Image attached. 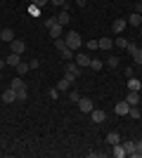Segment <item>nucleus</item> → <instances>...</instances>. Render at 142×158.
I'll list each match as a JSON object with an SVG mask.
<instances>
[{"label": "nucleus", "instance_id": "6ab92c4d", "mask_svg": "<svg viewBox=\"0 0 142 158\" xmlns=\"http://www.w3.org/2000/svg\"><path fill=\"white\" fill-rule=\"evenodd\" d=\"M57 90H59V92H69V90H71V80H69V78H62L59 83H57Z\"/></svg>", "mask_w": 142, "mask_h": 158}, {"label": "nucleus", "instance_id": "f03ea898", "mask_svg": "<svg viewBox=\"0 0 142 158\" xmlns=\"http://www.w3.org/2000/svg\"><path fill=\"white\" fill-rule=\"evenodd\" d=\"M64 40H67V47H71V50H81V45H83V38H81V33L78 31H69L67 35H64Z\"/></svg>", "mask_w": 142, "mask_h": 158}, {"label": "nucleus", "instance_id": "f3484780", "mask_svg": "<svg viewBox=\"0 0 142 158\" xmlns=\"http://www.w3.org/2000/svg\"><path fill=\"white\" fill-rule=\"evenodd\" d=\"M97 45H100V50H107V52H109V50L114 47V40H111V38H100V40H97Z\"/></svg>", "mask_w": 142, "mask_h": 158}, {"label": "nucleus", "instance_id": "4be33fe9", "mask_svg": "<svg viewBox=\"0 0 142 158\" xmlns=\"http://www.w3.org/2000/svg\"><path fill=\"white\" fill-rule=\"evenodd\" d=\"M121 144H123V149H126V153H128V156L135 151V142H133V139H126V142H121Z\"/></svg>", "mask_w": 142, "mask_h": 158}, {"label": "nucleus", "instance_id": "2f4dec72", "mask_svg": "<svg viewBox=\"0 0 142 158\" xmlns=\"http://www.w3.org/2000/svg\"><path fill=\"white\" fill-rule=\"evenodd\" d=\"M47 94H50V99H59V90H57V87H50V90H47Z\"/></svg>", "mask_w": 142, "mask_h": 158}, {"label": "nucleus", "instance_id": "f257e3e1", "mask_svg": "<svg viewBox=\"0 0 142 158\" xmlns=\"http://www.w3.org/2000/svg\"><path fill=\"white\" fill-rule=\"evenodd\" d=\"M10 87L17 92V102H24V99H26V83H24V78H19V76H17V78H12Z\"/></svg>", "mask_w": 142, "mask_h": 158}, {"label": "nucleus", "instance_id": "20e7f679", "mask_svg": "<svg viewBox=\"0 0 142 158\" xmlns=\"http://www.w3.org/2000/svg\"><path fill=\"white\" fill-rule=\"evenodd\" d=\"M93 109H95V106H93V99H90V97H81V99H78V111H81V113H90Z\"/></svg>", "mask_w": 142, "mask_h": 158}, {"label": "nucleus", "instance_id": "a18cd8bd", "mask_svg": "<svg viewBox=\"0 0 142 158\" xmlns=\"http://www.w3.org/2000/svg\"><path fill=\"white\" fill-rule=\"evenodd\" d=\"M140 47H142V43H140Z\"/></svg>", "mask_w": 142, "mask_h": 158}, {"label": "nucleus", "instance_id": "473e14b6", "mask_svg": "<svg viewBox=\"0 0 142 158\" xmlns=\"http://www.w3.org/2000/svg\"><path fill=\"white\" fill-rule=\"evenodd\" d=\"M107 64H109V69H116V66H118V57H111V54H109Z\"/></svg>", "mask_w": 142, "mask_h": 158}, {"label": "nucleus", "instance_id": "2eb2a0df", "mask_svg": "<svg viewBox=\"0 0 142 158\" xmlns=\"http://www.w3.org/2000/svg\"><path fill=\"white\" fill-rule=\"evenodd\" d=\"M126 102H128L130 106H140V94H137V92H133V90H130V92L126 94Z\"/></svg>", "mask_w": 142, "mask_h": 158}, {"label": "nucleus", "instance_id": "393cba45", "mask_svg": "<svg viewBox=\"0 0 142 158\" xmlns=\"http://www.w3.org/2000/svg\"><path fill=\"white\" fill-rule=\"evenodd\" d=\"M59 54H62V57H64V59H67V61H69V59H74V57H76V54H74V50H71V47H64V50H62Z\"/></svg>", "mask_w": 142, "mask_h": 158}, {"label": "nucleus", "instance_id": "c756f323", "mask_svg": "<svg viewBox=\"0 0 142 158\" xmlns=\"http://www.w3.org/2000/svg\"><path fill=\"white\" fill-rule=\"evenodd\" d=\"M114 45H116V47H121V50H126V47H128V40H126V38H116V40H114Z\"/></svg>", "mask_w": 142, "mask_h": 158}, {"label": "nucleus", "instance_id": "423d86ee", "mask_svg": "<svg viewBox=\"0 0 142 158\" xmlns=\"http://www.w3.org/2000/svg\"><path fill=\"white\" fill-rule=\"evenodd\" d=\"M90 120L100 125V123H104V120H107V113L100 111V109H93V111H90Z\"/></svg>", "mask_w": 142, "mask_h": 158}, {"label": "nucleus", "instance_id": "4468645a", "mask_svg": "<svg viewBox=\"0 0 142 158\" xmlns=\"http://www.w3.org/2000/svg\"><path fill=\"white\" fill-rule=\"evenodd\" d=\"M57 21H59L62 26H67L69 21H71V14H69V10H67V7H64V10H62L59 14H57Z\"/></svg>", "mask_w": 142, "mask_h": 158}, {"label": "nucleus", "instance_id": "7c9ffc66", "mask_svg": "<svg viewBox=\"0 0 142 158\" xmlns=\"http://www.w3.org/2000/svg\"><path fill=\"white\" fill-rule=\"evenodd\" d=\"M28 14H33V17H38V14H41V7L31 2V5H28Z\"/></svg>", "mask_w": 142, "mask_h": 158}, {"label": "nucleus", "instance_id": "cd10ccee", "mask_svg": "<svg viewBox=\"0 0 142 158\" xmlns=\"http://www.w3.org/2000/svg\"><path fill=\"white\" fill-rule=\"evenodd\" d=\"M102 66L104 64H102L100 59H90V69H93V71H102Z\"/></svg>", "mask_w": 142, "mask_h": 158}, {"label": "nucleus", "instance_id": "c9c22d12", "mask_svg": "<svg viewBox=\"0 0 142 158\" xmlns=\"http://www.w3.org/2000/svg\"><path fill=\"white\" fill-rule=\"evenodd\" d=\"M28 66H31V69H33V71H36V69H38V66H41V59H36V57H33V59L28 61Z\"/></svg>", "mask_w": 142, "mask_h": 158}, {"label": "nucleus", "instance_id": "c03bdc74", "mask_svg": "<svg viewBox=\"0 0 142 158\" xmlns=\"http://www.w3.org/2000/svg\"><path fill=\"white\" fill-rule=\"evenodd\" d=\"M0 80H2V76H0Z\"/></svg>", "mask_w": 142, "mask_h": 158}, {"label": "nucleus", "instance_id": "aec40b11", "mask_svg": "<svg viewBox=\"0 0 142 158\" xmlns=\"http://www.w3.org/2000/svg\"><path fill=\"white\" fill-rule=\"evenodd\" d=\"M128 24H133V26H142V14L133 12V14L128 17Z\"/></svg>", "mask_w": 142, "mask_h": 158}, {"label": "nucleus", "instance_id": "dca6fc26", "mask_svg": "<svg viewBox=\"0 0 142 158\" xmlns=\"http://www.w3.org/2000/svg\"><path fill=\"white\" fill-rule=\"evenodd\" d=\"M0 40L12 43V40H14V31H12V28H2V31H0Z\"/></svg>", "mask_w": 142, "mask_h": 158}, {"label": "nucleus", "instance_id": "c85d7f7f", "mask_svg": "<svg viewBox=\"0 0 142 158\" xmlns=\"http://www.w3.org/2000/svg\"><path fill=\"white\" fill-rule=\"evenodd\" d=\"M54 47H57V50L62 52V50L67 47V40H64V38H54Z\"/></svg>", "mask_w": 142, "mask_h": 158}, {"label": "nucleus", "instance_id": "a878e982", "mask_svg": "<svg viewBox=\"0 0 142 158\" xmlns=\"http://www.w3.org/2000/svg\"><path fill=\"white\" fill-rule=\"evenodd\" d=\"M133 59H135L137 66H142V47H137L135 52H133Z\"/></svg>", "mask_w": 142, "mask_h": 158}, {"label": "nucleus", "instance_id": "37998d69", "mask_svg": "<svg viewBox=\"0 0 142 158\" xmlns=\"http://www.w3.org/2000/svg\"><path fill=\"white\" fill-rule=\"evenodd\" d=\"M140 33H142V26H140Z\"/></svg>", "mask_w": 142, "mask_h": 158}, {"label": "nucleus", "instance_id": "9b49d317", "mask_svg": "<svg viewBox=\"0 0 142 158\" xmlns=\"http://www.w3.org/2000/svg\"><path fill=\"white\" fill-rule=\"evenodd\" d=\"M2 102H5V104H12V102H17V92H14L12 87H7L5 92H2Z\"/></svg>", "mask_w": 142, "mask_h": 158}, {"label": "nucleus", "instance_id": "39448f33", "mask_svg": "<svg viewBox=\"0 0 142 158\" xmlns=\"http://www.w3.org/2000/svg\"><path fill=\"white\" fill-rule=\"evenodd\" d=\"M10 50H12L14 54H24V50H26V43H24V40H19V38H14L12 43H10Z\"/></svg>", "mask_w": 142, "mask_h": 158}, {"label": "nucleus", "instance_id": "ddd939ff", "mask_svg": "<svg viewBox=\"0 0 142 158\" xmlns=\"http://www.w3.org/2000/svg\"><path fill=\"white\" fill-rule=\"evenodd\" d=\"M128 90H133V92H140V90H142V80L135 78V76H133V78H128Z\"/></svg>", "mask_w": 142, "mask_h": 158}, {"label": "nucleus", "instance_id": "0eeeda50", "mask_svg": "<svg viewBox=\"0 0 142 158\" xmlns=\"http://www.w3.org/2000/svg\"><path fill=\"white\" fill-rule=\"evenodd\" d=\"M111 156H114V158H126V156H128L121 142H118V144H111Z\"/></svg>", "mask_w": 142, "mask_h": 158}, {"label": "nucleus", "instance_id": "412c9836", "mask_svg": "<svg viewBox=\"0 0 142 158\" xmlns=\"http://www.w3.org/2000/svg\"><path fill=\"white\" fill-rule=\"evenodd\" d=\"M107 142H109V146H111V144H118V142H121V135H118V132H109V135H107Z\"/></svg>", "mask_w": 142, "mask_h": 158}, {"label": "nucleus", "instance_id": "bb28decb", "mask_svg": "<svg viewBox=\"0 0 142 158\" xmlns=\"http://www.w3.org/2000/svg\"><path fill=\"white\" fill-rule=\"evenodd\" d=\"M26 71H31V66L24 64V61H19V66H17V73H19V76H24Z\"/></svg>", "mask_w": 142, "mask_h": 158}, {"label": "nucleus", "instance_id": "6e6552de", "mask_svg": "<svg viewBox=\"0 0 142 158\" xmlns=\"http://www.w3.org/2000/svg\"><path fill=\"white\" fill-rule=\"evenodd\" d=\"M114 111L118 113V116H128V111H130V104L126 102V99H123V102H118V104L114 106Z\"/></svg>", "mask_w": 142, "mask_h": 158}, {"label": "nucleus", "instance_id": "f704fd0d", "mask_svg": "<svg viewBox=\"0 0 142 158\" xmlns=\"http://www.w3.org/2000/svg\"><path fill=\"white\" fill-rule=\"evenodd\" d=\"M88 50L93 52V50H100V45H97V40H88Z\"/></svg>", "mask_w": 142, "mask_h": 158}, {"label": "nucleus", "instance_id": "a211bd4d", "mask_svg": "<svg viewBox=\"0 0 142 158\" xmlns=\"http://www.w3.org/2000/svg\"><path fill=\"white\" fill-rule=\"evenodd\" d=\"M5 61H7V66L17 69V66H19V61H21V54H14V52H12V54H10V57H7Z\"/></svg>", "mask_w": 142, "mask_h": 158}, {"label": "nucleus", "instance_id": "e433bc0d", "mask_svg": "<svg viewBox=\"0 0 142 158\" xmlns=\"http://www.w3.org/2000/svg\"><path fill=\"white\" fill-rule=\"evenodd\" d=\"M50 2H52V5H57V7H62V10L67 7V0H50Z\"/></svg>", "mask_w": 142, "mask_h": 158}, {"label": "nucleus", "instance_id": "b1692460", "mask_svg": "<svg viewBox=\"0 0 142 158\" xmlns=\"http://www.w3.org/2000/svg\"><path fill=\"white\" fill-rule=\"evenodd\" d=\"M130 156H133V158H142V139H137V142H135V151L130 153Z\"/></svg>", "mask_w": 142, "mask_h": 158}, {"label": "nucleus", "instance_id": "f8f14e48", "mask_svg": "<svg viewBox=\"0 0 142 158\" xmlns=\"http://www.w3.org/2000/svg\"><path fill=\"white\" fill-rule=\"evenodd\" d=\"M128 26V19H116L114 24H111V28H114V33L118 35V33H123V28Z\"/></svg>", "mask_w": 142, "mask_h": 158}, {"label": "nucleus", "instance_id": "79ce46f5", "mask_svg": "<svg viewBox=\"0 0 142 158\" xmlns=\"http://www.w3.org/2000/svg\"><path fill=\"white\" fill-rule=\"evenodd\" d=\"M5 66H7V61H5V59H0V71H2Z\"/></svg>", "mask_w": 142, "mask_h": 158}, {"label": "nucleus", "instance_id": "4c0bfd02", "mask_svg": "<svg viewBox=\"0 0 142 158\" xmlns=\"http://www.w3.org/2000/svg\"><path fill=\"white\" fill-rule=\"evenodd\" d=\"M137 47H140V45H135V43H130V40H128V47H126V50H128V52L133 54V52H135V50H137Z\"/></svg>", "mask_w": 142, "mask_h": 158}, {"label": "nucleus", "instance_id": "7ed1b4c3", "mask_svg": "<svg viewBox=\"0 0 142 158\" xmlns=\"http://www.w3.org/2000/svg\"><path fill=\"white\" fill-rule=\"evenodd\" d=\"M78 76H81V66L76 64L74 59H69V61H67V66H64V78H69L71 83H74Z\"/></svg>", "mask_w": 142, "mask_h": 158}, {"label": "nucleus", "instance_id": "1a4fd4ad", "mask_svg": "<svg viewBox=\"0 0 142 158\" xmlns=\"http://www.w3.org/2000/svg\"><path fill=\"white\" fill-rule=\"evenodd\" d=\"M90 59H93V57H90V54H76L74 57V61L78 66H81V69H85V66H90Z\"/></svg>", "mask_w": 142, "mask_h": 158}, {"label": "nucleus", "instance_id": "72a5a7b5", "mask_svg": "<svg viewBox=\"0 0 142 158\" xmlns=\"http://www.w3.org/2000/svg\"><path fill=\"white\" fill-rule=\"evenodd\" d=\"M69 97H71V102H74V104H78V99H81V92H78V90H71V94H69Z\"/></svg>", "mask_w": 142, "mask_h": 158}, {"label": "nucleus", "instance_id": "58836bf2", "mask_svg": "<svg viewBox=\"0 0 142 158\" xmlns=\"http://www.w3.org/2000/svg\"><path fill=\"white\" fill-rule=\"evenodd\" d=\"M54 21H57V17H50V19H45V21H43V24H45V28H50V26H52V24H54Z\"/></svg>", "mask_w": 142, "mask_h": 158}, {"label": "nucleus", "instance_id": "5701e85b", "mask_svg": "<svg viewBox=\"0 0 142 158\" xmlns=\"http://www.w3.org/2000/svg\"><path fill=\"white\" fill-rule=\"evenodd\" d=\"M128 116L133 120H137V118H142V111H140V106H130V111H128Z\"/></svg>", "mask_w": 142, "mask_h": 158}, {"label": "nucleus", "instance_id": "9d476101", "mask_svg": "<svg viewBox=\"0 0 142 158\" xmlns=\"http://www.w3.org/2000/svg\"><path fill=\"white\" fill-rule=\"evenodd\" d=\"M47 31H50V35H52V38H62V31H64V26H62L59 21H54V24L47 28Z\"/></svg>", "mask_w": 142, "mask_h": 158}, {"label": "nucleus", "instance_id": "ea45409f", "mask_svg": "<svg viewBox=\"0 0 142 158\" xmlns=\"http://www.w3.org/2000/svg\"><path fill=\"white\" fill-rule=\"evenodd\" d=\"M31 2H33V5H38V7H45L50 0H31Z\"/></svg>", "mask_w": 142, "mask_h": 158}, {"label": "nucleus", "instance_id": "a19ab883", "mask_svg": "<svg viewBox=\"0 0 142 158\" xmlns=\"http://www.w3.org/2000/svg\"><path fill=\"white\" fill-rule=\"evenodd\" d=\"M135 12H137V14H142V2H137V5H135Z\"/></svg>", "mask_w": 142, "mask_h": 158}]
</instances>
